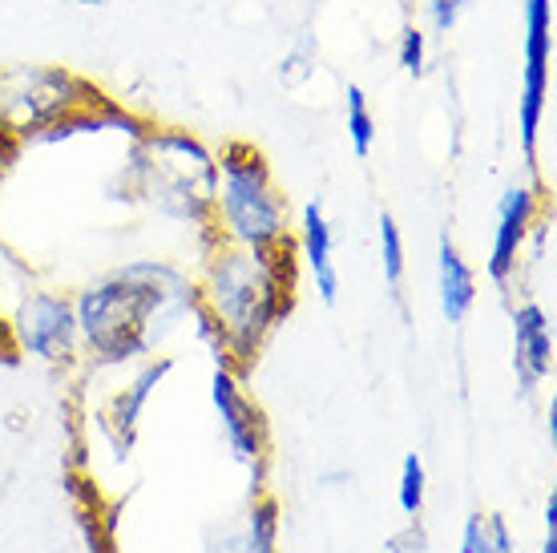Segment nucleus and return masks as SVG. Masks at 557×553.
I'll list each match as a JSON object with an SVG mask.
<instances>
[{
	"instance_id": "nucleus-20",
	"label": "nucleus",
	"mask_w": 557,
	"mask_h": 553,
	"mask_svg": "<svg viewBox=\"0 0 557 553\" xmlns=\"http://www.w3.org/2000/svg\"><path fill=\"white\" fill-rule=\"evenodd\" d=\"M469 0H429V21L436 33H453Z\"/></svg>"
},
{
	"instance_id": "nucleus-22",
	"label": "nucleus",
	"mask_w": 557,
	"mask_h": 553,
	"mask_svg": "<svg viewBox=\"0 0 557 553\" xmlns=\"http://www.w3.org/2000/svg\"><path fill=\"white\" fill-rule=\"evenodd\" d=\"M481 538H485V517L473 513L460 529V553H481Z\"/></svg>"
},
{
	"instance_id": "nucleus-25",
	"label": "nucleus",
	"mask_w": 557,
	"mask_h": 553,
	"mask_svg": "<svg viewBox=\"0 0 557 553\" xmlns=\"http://www.w3.org/2000/svg\"><path fill=\"white\" fill-rule=\"evenodd\" d=\"M73 4H85V9H101V4H110V0H73Z\"/></svg>"
},
{
	"instance_id": "nucleus-12",
	"label": "nucleus",
	"mask_w": 557,
	"mask_h": 553,
	"mask_svg": "<svg viewBox=\"0 0 557 553\" xmlns=\"http://www.w3.org/2000/svg\"><path fill=\"white\" fill-rule=\"evenodd\" d=\"M299 263L307 267V275L320 291V299L327 307L339 299V267H335V238H332V222L323 214L320 202H307L304 214H299Z\"/></svg>"
},
{
	"instance_id": "nucleus-7",
	"label": "nucleus",
	"mask_w": 557,
	"mask_h": 553,
	"mask_svg": "<svg viewBox=\"0 0 557 553\" xmlns=\"http://www.w3.org/2000/svg\"><path fill=\"white\" fill-rule=\"evenodd\" d=\"M549 65H554V0H525V65L517 101V138L525 162H537L545 106H549Z\"/></svg>"
},
{
	"instance_id": "nucleus-21",
	"label": "nucleus",
	"mask_w": 557,
	"mask_h": 553,
	"mask_svg": "<svg viewBox=\"0 0 557 553\" xmlns=\"http://www.w3.org/2000/svg\"><path fill=\"white\" fill-rule=\"evenodd\" d=\"M429 550V538H424V529L412 521V526L405 529V533H396V538L388 541V553H424Z\"/></svg>"
},
{
	"instance_id": "nucleus-10",
	"label": "nucleus",
	"mask_w": 557,
	"mask_h": 553,
	"mask_svg": "<svg viewBox=\"0 0 557 553\" xmlns=\"http://www.w3.org/2000/svg\"><path fill=\"white\" fill-rule=\"evenodd\" d=\"M174 372V360L170 356H150V360H138V372L129 376L126 384L117 388L101 413V425L110 432V441L126 453L134 437H138V425L146 416V404L153 401V392L162 388V380Z\"/></svg>"
},
{
	"instance_id": "nucleus-18",
	"label": "nucleus",
	"mask_w": 557,
	"mask_h": 553,
	"mask_svg": "<svg viewBox=\"0 0 557 553\" xmlns=\"http://www.w3.org/2000/svg\"><path fill=\"white\" fill-rule=\"evenodd\" d=\"M396 65L408 73V77H420L424 65H429V33L420 25H405L400 37H396Z\"/></svg>"
},
{
	"instance_id": "nucleus-6",
	"label": "nucleus",
	"mask_w": 557,
	"mask_h": 553,
	"mask_svg": "<svg viewBox=\"0 0 557 553\" xmlns=\"http://www.w3.org/2000/svg\"><path fill=\"white\" fill-rule=\"evenodd\" d=\"M9 323V340L13 352L28 360L45 364V368H73L82 360V332H77V316H73V295L65 291H25L16 304Z\"/></svg>"
},
{
	"instance_id": "nucleus-16",
	"label": "nucleus",
	"mask_w": 557,
	"mask_h": 553,
	"mask_svg": "<svg viewBox=\"0 0 557 553\" xmlns=\"http://www.w3.org/2000/svg\"><path fill=\"white\" fill-rule=\"evenodd\" d=\"M405 235H400V222L392 219L388 210L380 214V267H384V283L400 287L405 283Z\"/></svg>"
},
{
	"instance_id": "nucleus-3",
	"label": "nucleus",
	"mask_w": 557,
	"mask_h": 553,
	"mask_svg": "<svg viewBox=\"0 0 557 553\" xmlns=\"http://www.w3.org/2000/svg\"><path fill=\"white\" fill-rule=\"evenodd\" d=\"M129 194H138L158 214L210 235V207L219 186V153L182 125H141L129 146Z\"/></svg>"
},
{
	"instance_id": "nucleus-19",
	"label": "nucleus",
	"mask_w": 557,
	"mask_h": 553,
	"mask_svg": "<svg viewBox=\"0 0 557 553\" xmlns=\"http://www.w3.org/2000/svg\"><path fill=\"white\" fill-rule=\"evenodd\" d=\"M481 553H517L513 529L502 513H488L485 517V538H481Z\"/></svg>"
},
{
	"instance_id": "nucleus-5",
	"label": "nucleus",
	"mask_w": 557,
	"mask_h": 553,
	"mask_svg": "<svg viewBox=\"0 0 557 553\" xmlns=\"http://www.w3.org/2000/svg\"><path fill=\"white\" fill-rule=\"evenodd\" d=\"M106 94L61 65L0 70V142L49 138L57 125L85 110H101Z\"/></svg>"
},
{
	"instance_id": "nucleus-8",
	"label": "nucleus",
	"mask_w": 557,
	"mask_h": 553,
	"mask_svg": "<svg viewBox=\"0 0 557 553\" xmlns=\"http://www.w3.org/2000/svg\"><path fill=\"white\" fill-rule=\"evenodd\" d=\"M210 404H214V416H219V429H223L226 453L251 469L255 497L263 493V472H267V453H271V437H267V416L263 408L251 401V392L243 388V376L231 372L226 364L214 368L210 376Z\"/></svg>"
},
{
	"instance_id": "nucleus-11",
	"label": "nucleus",
	"mask_w": 557,
	"mask_h": 553,
	"mask_svg": "<svg viewBox=\"0 0 557 553\" xmlns=\"http://www.w3.org/2000/svg\"><path fill=\"white\" fill-rule=\"evenodd\" d=\"M513 372L521 392H533V388L549 380L554 372V323H549V311L542 304H525L513 307Z\"/></svg>"
},
{
	"instance_id": "nucleus-26",
	"label": "nucleus",
	"mask_w": 557,
	"mask_h": 553,
	"mask_svg": "<svg viewBox=\"0 0 557 553\" xmlns=\"http://www.w3.org/2000/svg\"><path fill=\"white\" fill-rule=\"evenodd\" d=\"M0 340H9V323H4V316H0ZM13 344V340H9Z\"/></svg>"
},
{
	"instance_id": "nucleus-13",
	"label": "nucleus",
	"mask_w": 557,
	"mask_h": 553,
	"mask_svg": "<svg viewBox=\"0 0 557 553\" xmlns=\"http://www.w3.org/2000/svg\"><path fill=\"white\" fill-rule=\"evenodd\" d=\"M436 275H441V311H445V319L448 323H465L476 304V271L465 263V255L448 235H441Z\"/></svg>"
},
{
	"instance_id": "nucleus-9",
	"label": "nucleus",
	"mask_w": 557,
	"mask_h": 553,
	"mask_svg": "<svg viewBox=\"0 0 557 553\" xmlns=\"http://www.w3.org/2000/svg\"><path fill=\"white\" fill-rule=\"evenodd\" d=\"M545 198L537 186H509L497 202V226H493V243H488V279L497 287H509L517 275V263L525 255V243L533 235V222L542 219Z\"/></svg>"
},
{
	"instance_id": "nucleus-24",
	"label": "nucleus",
	"mask_w": 557,
	"mask_h": 553,
	"mask_svg": "<svg viewBox=\"0 0 557 553\" xmlns=\"http://www.w3.org/2000/svg\"><path fill=\"white\" fill-rule=\"evenodd\" d=\"M542 553H557V533H545V545Z\"/></svg>"
},
{
	"instance_id": "nucleus-4",
	"label": "nucleus",
	"mask_w": 557,
	"mask_h": 553,
	"mask_svg": "<svg viewBox=\"0 0 557 553\" xmlns=\"http://www.w3.org/2000/svg\"><path fill=\"white\" fill-rule=\"evenodd\" d=\"M210 207V238L247 250H271L292 238V202L278 191L271 162L251 142H226Z\"/></svg>"
},
{
	"instance_id": "nucleus-1",
	"label": "nucleus",
	"mask_w": 557,
	"mask_h": 553,
	"mask_svg": "<svg viewBox=\"0 0 557 553\" xmlns=\"http://www.w3.org/2000/svg\"><path fill=\"white\" fill-rule=\"evenodd\" d=\"M198 304L195 275L170 259H129L73 295L82 356L94 368H122L158 356L170 332Z\"/></svg>"
},
{
	"instance_id": "nucleus-2",
	"label": "nucleus",
	"mask_w": 557,
	"mask_h": 553,
	"mask_svg": "<svg viewBox=\"0 0 557 553\" xmlns=\"http://www.w3.org/2000/svg\"><path fill=\"white\" fill-rule=\"evenodd\" d=\"M198 307L214 328V360L247 376L278 323H287L299 299V255L295 243L271 250L231 247L207 238V255L195 275Z\"/></svg>"
},
{
	"instance_id": "nucleus-14",
	"label": "nucleus",
	"mask_w": 557,
	"mask_h": 553,
	"mask_svg": "<svg viewBox=\"0 0 557 553\" xmlns=\"http://www.w3.org/2000/svg\"><path fill=\"white\" fill-rule=\"evenodd\" d=\"M278 501L259 493L243 529H235V553H278Z\"/></svg>"
},
{
	"instance_id": "nucleus-15",
	"label": "nucleus",
	"mask_w": 557,
	"mask_h": 553,
	"mask_svg": "<svg viewBox=\"0 0 557 553\" xmlns=\"http://www.w3.org/2000/svg\"><path fill=\"white\" fill-rule=\"evenodd\" d=\"M344 122H348L351 153L368 158L372 146H376V113H372V101L363 94V85H348V94H344Z\"/></svg>"
},
{
	"instance_id": "nucleus-17",
	"label": "nucleus",
	"mask_w": 557,
	"mask_h": 553,
	"mask_svg": "<svg viewBox=\"0 0 557 553\" xmlns=\"http://www.w3.org/2000/svg\"><path fill=\"white\" fill-rule=\"evenodd\" d=\"M424 493H429V472H424V460L417 453H408L405 465H400V484H396V505L405 517H420L424 509Z\"/></svg>"
},
{
	"instance_id": "nucleus-23",
	"label": "nucleus",
	"mask_w": 557,
	"mask_h": 553,
	"mask_svg": "<svg viewBox=\"0 0 557 553\" xmlns=\"http://www.w3.org/2000/svg\"><path fill=\"white\" fill-rule=\"evenodd\" d=\"M545 533H557V493L545 497Z\"/></svg>"
}]
</instances>
